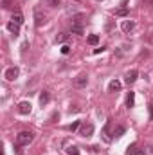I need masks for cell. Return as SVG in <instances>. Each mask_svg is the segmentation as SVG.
I'll return each instance as SVG.
<instances>
[{
    "label": "cell",
    "instance_id": "5b68a950",
    "mask_svg": "<svg viewBox=\"0 0 153 155\" xmlns=\"http://www.w3.org/2000/svg\"><path fill=\"white\" fill-rule=\"evenodd\" d=\"M86 83H88V76H86V74H79V76L74 79V85H76L77 88H83V87H86Z\"/></svg>",
    "mask_w": 153,
    "mask_h": 155
},
{
    "label": "cell",
    "instance_id": "44dd1931",
    "mask_svg": "<svg viewBox=\"0 0 153 155\" xmlns=\"http://www.w3.org/2000/svg\"><path fill=\"white\" fill-rule=\"evenodd\" d=\"M126 13H128V9H126V7H121V9H117V11H115V15H119V16H126Z\"/></svg>",
    "mask_w": 153,
    "mask_h": 155
},
{
    "label": "cell",
    "instance_id": "9a60e30c",
    "mask_svg": "<svg viewBox=\"0 0 153 155\" xmlns=\"http://www.w3.org/2000/svg\"><path fill=\"white\" fill-rule=\"evenodd\" d=\"M133 105H135V92H130V94L126 96V107L132 108Z\"/></svg>",
    "mask_w": 153,
    "mask_h": 155
},
{
    "label": "cell",
    "instance_id": "3957f363",
    "mask_svg": "<svg viewBox=\"0 0 153 155\" xmlns=\"http://www.w3.org/2000/svg\"><path fill=\"white\" fill-rule=\"evenodd\" d=\"M92 134H94V124H92V123H81V126H79V135L90 137Z\"/></svg>",
    "mask_w": 153,
    "mask_h": 155
},
{
    "label": "cell",
    "instance_id": "30bf717a",
    "mask_svg": "<svg viewBox=\"0 0 153 155\" xmlns=\"http://www.w3.org/2000/svg\"><path fill=\"white\" fill-rule=\"evenodd\" d=\"M11 22H15V24H18V25H22V24H24V15H22L20 11H16V13H13V16H11Z\"/></svg>",
    "mask_w": 153,
    "mask_h": 155
},
{
    "label": "cell",
    "instance_id": "484cf974",
    "mask_svg": "<svg viewBox=\"0 0 153 155\" xmlns=\"http://www.w3.org/2000/svg\"><path fill=\"white\" fill-rule=\"evenodd\" d=\"M135 155H146V153H144V150H137V152H135Z\"/></svg>",
    "mask_w": 153,
    "mask_h": 155
},
{
    "label": "cell",
    "instance_id": "8fae6325",
    "mask_svg": "<svg viewBox=\"0 0 153 155\" xmlns=\"http://www.w3.org/2000/svg\"><path fill=\"white\" fill-rule=\"evenodd\" d=\"M133 27H135V22H132V20H124V22H122V31H124V33L133 31Z\"/></svg>",
    "mask_w": 153,
    "mask_h": 155
},
{
    "label": "cell",
    "instance_id": "7402d4cb",
    "mask_svg": "<svg viewBox=\"0 0 153 155\" xmlns=\"http://www.w3.org/2000/svg\"><path fill=\"white\" fill-rule=\"evenodd\" d=\"M67 40H69V35H65V33H61V35L58 36V41H60V43H63V41H67Z\"/></svg>",
    "mask_w": 153,
    "mask_h": 155
},
{
    "label": "cell",
    "instance_id": "7c38bea8",
    "mask_svg": "<svg viewBox=\"0 0 153 155\" xmlns=\"http://www.w3.org/2000/svg\"><path fill=\"white\" fill-rule=\"evenodd\" d=\"M7 29H9L15 36H18V33H20V25L15 24V22H9V24H7Z\"/></svg>",
    "mask_w": 153,
    "mask_h": 155
},
{
    "label": "cell",
    "instance_id": "cb8c5ba5",
    "mask_svg": "<svg viewBox=\"0 0 153 155\" xmlns=\"http://www.w3.org/2000/svg\"><path fill=\"white\" fill-rule=\"evenodd\" d=\"M69 52H70V47L69 45H63L61 47V54H69Z\"/></svg>",
    "mask_w": 153,
    "mask_h": 155
},
{
    "label": "cell",
    "instance_id": "8992f818",
    "mask_svg": "<svg viewBox=\"0 0 153 155\" xmlns=\"http://www.w3.org/2000/svg\"><path fill=\"white\" fill-rule=\"evenodd\" d=\"M31 103H27V101H22L20 105H18V112L22 114V116H27V114H31Z\"/></svg>",
    "mask_w": 153,
    "mask_h": 155
},
{
    "label": "cell",
    "instance_id": "7a4b0ae2",
    "mask_svg": "<svg viewBox=\"0 0 153 155\" xmlns=\"http://www.w3.org/2000/svg\"><path fill=\"white\" fill-rule=\"evenodd\" d=\"M110 132H112V119H108L106 124H105L103 130H101V137H103L105 143H110V141H112V134H110Z\"/></svg>",
    "mask_w": 153,
    "mask_h": 155
},
{
    "label": "cell",
    "instance_id": "52a82bcc",
    "mask_svg": "<svg viewBox=\"0 0 153 155\" xmlns=\"http://www.w3.org/2000/svg\"><path fill=\"white\" fill-rule=\"evenodd\" d=\"M137 78H139V72H137L135 69H132V71H128V74H126V78H124V81H126L128 85H132V83L137 81Z\"/></svg>",
    "mask_w": 153,
    "mask_h": 155
},
{
    "label": "cell",
    "instance_id": "ba28073f",
    "mask_svg": "<svg viewBox=\"0 0 153 155\" xmlns=\"http://www.w3.org/2000/svg\"><path fill=\"white\" fill-rule=\"evenodd\" d=\"M70 33H72V35H83V33H85L81 22H72V25H70Z\"/></svg>",
    "mask_w": 153,
    "mask_h": 155
},
{
    "label": "cell",
    "instance_id": "e0dca14e",
    "mask_svg": "<svg viewBox=\"0 0 153 155\" xmlns=\"http://www.w3.org/2000/svg\"><path fill=\"white\" fill-rule=\"evenodd\" d=\"M126 130H124V126H115V130H114V135L115 137H121L122 134H124Z\"/></svg>",
    "mask_w": 153,
    "mask_h": 155
},
{
    "label": "cell",
    "instance_id": "ffe728a7",
    "mask_svg": "<svg viewBox=\"0 0 153 155\" xmlns=\"http://www.w3.org/2000/svg\"><path fill=\"white\" fill-rule=\"evenodd\" d=\"M135 152H137V146H135V144H132V146H128L126 155H135Z\"/></svg>",
    "mask_w": 153,
    "mask_h": 155
},
{
    "label": "cell",
    "instance_id": "277c9868",
    "mask_svg": "<svg viewBox=\"0 0 153 155\" xmlns=\"http://www.w3.org/2000/svg\"><path fill=\"white\" fill-rule=\"evenodd\" d=\"M18 74H20V69H18V67H9V69L5 71L4 78H5L7 81H13V79H16V78H18Z\"/></svg>",
    "mask_w": 153,
    "mask_h": 155
},
{
    "label": "cell",
    "instance_id": "9c48e42d",
    "mask_svg": "<svg viewBox=\"0 0 153 155\" xmlns=\"http://www.w3.org/2000/svg\"><path fill=\"white\" fill-rule=\"evenodd\" d=\"M34 24H36V27H41L45 24V15L41 11H34Z\"/></svg>",
    "mask_w": 153,
    "mask_h": 155
},
{
    "label": "cell",
    "instance_id": "d4e9b609",
    "mask_svg": "<svg viewBox=\"0 0 153 155\" xmlns=\"http://www.w3.org/2000/svg\"><path fill=\"white\" fill-rule=\"evenodd\" d=\"M148 107H150V119H153V103H150Z\"/></svg>",
    "mask_w": 153,
    "mask_h": 155
},
{
    "label": "cell",
    "instance_id": "6da1fadb",
    "mask_svg": "<svg viewBox=\"0 0 153 155\" xmlns=\"http://www.w3.org/2000/svg\"><path fill=\"white\" fill-rule=\"evenodd\" d=\"M33 139H34L33 132H20V134L16 135V144H18V146H27V144L33 143Z\"/></svg>",
    "mask_w": 153,
    "mask_h": 155
},
{
    "label": "cell",
    "instance_id": "ac0fdd59",
    "mask_svg": "<svg viewBox=\"0 0 153 155\" xmlns=\"http://www.w3.org/2000/svg\"><path fill=\"white\" fill-rule=\"evenodd\" d=\"M79 126H81V121H74V123L69 126V130H70V132H76V130H79Z\"/></svg>",
    "mask_w": 153,
    "mask_h": 155
},
{
    "label": "cell",
    "instance_id": "4fadbf2b",
    "mask_svg": "<svg viewBox=\"0 0 153 155\" xmlns=\"http://www.w3.org/2000/svg\"><path fill=\"white\" fill-rule=\"evenodd\" d=\"M49 101H50V96H49V92H47V90H43V92L40 94V105L43 107V105H47Z\"/></svg>",
    "mask_w": 153,
    "mask_h": 155
},
{
    "label": "cell",
    "instance_id": "603a6c76",
    "mask_svg": "<svg viewBox=\"0 0 153 155\" xmlns=\"http://www.w3.org/2000/svg\"><path fill=\"white\" fill-rule=\"evenodd\" d=\"M60 2H61V0H47V4H49L50 7H56V5H60Z\"/></svg>",
    "mask_w": 153,
    "mask_h": 155
},
{
    "label": "cell",
    "instance_id": "d6986e66",
    "mask_svg": "<svg viewBox=\"0 0 153 155\" xmlns=\"http://www.w3.org/2000/svg\"><path fill=\"white\" fill-rule=\"evenodd\" d=\"M67 153L69 155H79V150H77L76 146H69V148H67Z\"/></svg>",
    "mask_w": 153,
    "mask_h": 155
},
{
    "label": "cell",
    "instance_id": "2e32d148",
    "mask_svg": "<svg viewBox=\"0 0 153 155\" xmlns=\"http://www.w3.org/2000/svg\"><path fill=\"white\" fill-rule=\"evenodd\" d=\"M86 41H88L90 45H97V43H99V36H97V35H90V36L86 38Z\"/></svg>",
    "mask_w": 153,
    "mask_h": 155
},
{
    "label": "cell",
    "instance_id": "4316f807",
    "mask_svg": "<svg viewBox=\"0 0 153 155\" xmlns=\"http://www.w3.org/2000/svg\"><path fill=\"white\" fill-rule=\"evenodd\" d=\"M146 2H150V0H146Z\"/></svg>",
    "mask_w": 153,
    "mask_h": 155
},
{
    "label": "cell",
    "instance_id": "5bb4252c",
    "mask_svg": "<svg viewBox=\"0 0 153 155\" xmlns=\"http://www.w3.org/2000/svg\"><path fill=\"white\" fill-rule=\"evenodd\" d=\"M108 90H110V92H117V90H121V81H117V79L110 81V83H108Z\"/></svg>",
    "mask_w": 153,
    "mask_h": 155
}]
</instances>
